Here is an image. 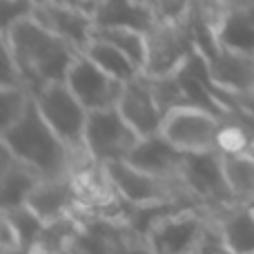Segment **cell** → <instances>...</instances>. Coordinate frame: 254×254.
I'll list each match as a JSON object with an SVG mask.
<instances>
[{"instance_id": "cell-1", "label": "cell", "mask_w": 254, "mask_h": 254, "mask_svg": "<svg viewBox=\"0 0 254 254\" xmlns=\"http://www.w3.org/2000/svg\"><path fill=\"white\" fill-rule=\"evenodd\" d=\"M2 47L13 56L31 94L47 83L65 80L74 58L80 54L74 45L49 31L34 16L4 29Z\"/></svg>"}, {"instance_id": "cell-2", "label": "cell", "mask_w": 254, "mask_h": 254, "mask_svg": "<svg viewBox=\"0 0 254 254\" xmlns=\"http://www.w3.org/2000/svg\"><path fill=\"white\" fill-rule=\"evenodd\" d=\"M0 140L13 156L38 170L45 179L69 174V147L45 121L34 98L16 123L2 127Z\"/></svg>"}, {"instance_id": "cell-3", "label": "cell", "mask_w": 254, "mask_h": 254, "mask_svg": "<svg viewBox=\"0 0 254 254\" xmlns=\"http://www.w3.org/2000/svg\"><path fill=\"white\" fill-rule=\"evenodd\" d=\"M181 181L201 207H207L212 214H221L234 205V196L228 188L221 163V154L196 152L185 154L181 163Z\"/></svg>"}, {"instance_id": "cell-4", "label": "cell", "mask_w": 254, "mask_h": 254, "mask_svg": "<svg viewBox=\"0 0 254 254\" xmlns=\"http://www.w3.org/2000/svg\"><path fill=\"white\" fill-rule=\"evenodd\" d=\"M212 216L214 214L201 205L174 207L158 216L145 237L154 254H190Z\"/></svg>"}, {"instance_id": "cell-5", "label": "cell", "mask_w": 254, "mask_h": 254, "mask_svg": "<svg viewBox=\"0 0 254 254\" xmlns=\"http://www.w3.org/2000/svg\"><path fill=\"white\" fill-rule=\"evenodd\" d=\"M34 101L40 114L45 116V121L65 140L67 147L74 149L85 145L89 110L76 98V94L71 92L65 80L47 83L45 87H40L34 94Z\"/></svg>"}, {"instance_id": "cell-6", "label": "cell", "mask_w": 254, "mask_h": 254, "mask_svg": "<svg viewBox=\"0 0 254 254\" xmlns=\"http://www.w3.org/2000/svg\"><path fill=\"white\" fill-rule=\"evenodd\" d=\"M138 138V131L123 119L119 107L89 112L85 145L103 165L110 161H125Z\"/></svg>"}, {"instance_id": "cell-7", "label": "cell", "mask_w": 254, "mask_h": 254, "mask_svg": "<svg viewBox=\"0 0 254 254\" xmlns=\"http://www.w3.org/2000/svg\"><path fill=\"white\" fill-rule=\"evenodd\" d=\"M147 58L145 76H167L183 67V63L196 52L185 22H154L147 31Z\"/></svg>"}, {"instance_id": "cell-8", "label": "cell", "mask_w": 254, "mask_h": 254, "mask_svg": "<svg viewBox=\"0 0 254 254\" xmlns=\"http://www.w3.org/2000/svg\"><path fill=\"white\" fill-rule=\"evenodd\" d=\"M221 116L201 107L183 105L167 112L161 134L185 154L214 152Z\"/></svg>"}, {"instance_id": "cell-9", "label": "cell", "mask_w": 254, "mask_h": 254, "mask_svg": "<svg viewBox=\"0 0 254 254\" xmlns=\"http://www.w3.org/2000/svg\"><path fill=\"white\" fill-rule=\"evenodd\" d=\"M65 83L69 85V89L76 94V98L89 112L116 107L121 101V94H123V87H125L123 80L107 74L85 52H80L74 58L69 71H67Z\"/></svg>"}, {"instance_id": "cell-10", "label": "cell", "mask_w": 254, "mask_h": 254, "mask_svg": "<svg viewBox=\"0 0 254 254\" xmlns=\"http://www.w3.org/2000/svg\"><path fill=\"white\" fill-rule=\"evenodd\" d=\"M116 107H119V112L123 114L127 123L138 131V136L158 134L163 127V121H165V112H163L161 103L154 96L152 85H149L145 74L127 80Z\"/></svg>"}, {"instance_id": "cell-11", "label": "cell", "mask_w": 254, "mask_h": 254, "mask_svg": "<svg viewBox=\"0 0 254 254\" xmlns=\"http://www.w3.org/2000/svg\"><path fill=\"white\" fill-rule=\"evenodd\" d=\"M34 18L40 25L47 27L49 31L71 43L78 52H85L89 40L94 38V29H96L94 16L69 7L61 0H47V2L36 4Z\"/></svg>"}, {"instance_id": "cell-12", "label": "cell", "mask_w": 254, "mask_h": 254, "mask_svg": "<svg viewBox=\"0 0 254 254\" xmlns=\"http://www.w3.org/2000/svg\"><path fill=\"white\" fill-rule=\"evenodd\" d=\"M27 205L45 221V225L58 223L76 216L78 212V194H76L74 176L63 174L54 179H43L34 194L29 196Z\"/></svg>"}, {"instance_id": "cell-13", "label": "cell", "mask_w": 254, "mask_h": 254, "mask_svg": "<svg viewBox=\"0 0 254 254\" xmlns=\"http://www.w3.org/2000/svg\"><path fill=\"white\" fill-rule=\"evenodd\" d=\"M212 80L223 92L232 96L254 94V54L237 52L228 47H216L205 58Z\"/></svg>"}, {"instance_id": "cell-14", "label": "cell", "mask_w": 254, "mask_h": 254, "mask_svg": "<svg viewBox=\"0 0 254 254\" xmlns=\"http://www.w3.org/2000/svg\"><path fill=\"white\" fill-rule=\"evenodd\" d=\"M185 152H181L176 145H172L165 136L158 131L152 136H140L138 143L129 152L125 161L149 174L163 176V179H181V163Z\"/></svg>"}, {"instance_id": "cell-15", "label": "cell", "mask_w": 254, "mask_h": 254, "mask_svg": "<svg viewBox=\"0 0 254 254\" xmlns=\"http://www.w3.org/2000/svg\"><path fill=\"white\" fill-rule=\"evenodd\" d=\"M45 176L25 161L16 158L2 145V161H0V203L2 210L27 205L29 196Z\"/></svg>"}, {"instance_id": "cell-16", "label": "cell", "mask_w": 254, "mask_h": 254, "mask_svg": "<svg viewBox=\"0 0 254 254\" xmlns=\"http://www.w3.org/2000/svg\"><path fill=\"white\" fill-rule=\"evenodd\" d=\"M216 43L221 47L254 54V9L230 0L216 27Z\"/></svg>"}, {"instance_id": "cell-17", "label": "cell", "mask_w": 254, "mask_h": 254, "mask_svg": "<svg viewBox=\"0 0 254 254\" xmlns=\"http://www.w3.org/2000/svg\"><path fill=\"white\" fill-rule=\"evenodd\" d=\"M234 254H254V198L214 214Z\"/></svg>"}, {"instance_id": "cell-18", "label": "cell", "mask_w": 254, "mask_h": 254, "mask_svg": "<svg viewBox=\"0 0 254 254\" xmlns=\"http://www.w3.org/2000/svg\"><path fill=\"white\" fill-rule=\"evenodd\" d=\"M254 143V112L252 110H232L221 116L219 136H216V152L219 154H250Z\"/></svg>"}, {"instance_id": "cell-19", "label": "cell", "mask_w": 254, "mask_h": 254, "mask_svg": "<svg viewBox=\"0 0 254 254\" xmlns=\"http://www.w3.org/2000/svg\"><path fill=\"white\" fill-rule=\"evenodd\" d=\"M94 20L98 27H134L140 31H147L156 22L140 0H101Z\"/></svg>"}, {"instance_id": "cell-20", "label": "cell", "mask_w": 254, "mask_h": 254, "mask_svg": "<svg viewBox=\"0 0 254 254\" xmlns=\"http://www.w3.org/2000/svg\"><path fill=\"white\" fill-rule=\"evenodd\" d=\"M85 54H87L98 67H103L107 74H112L114 78L123 80V83L143 74L140 67L136 65L125 52H121L119 47H114L112 43L98 38V36H94V38L89 40V45L85 47Z\"/></svg>"}, {"instance_id": "cell-21", "label": "cell", "mask_w": 254, "mask_h": 254, "mask_svg": "<svg viewBox=\"0 0 254 254\" xmlns=\"http://www.w3.org/2000/svg\"><path fill=\"white\" fill-rule=\"evenodd\" d=\"M225 181L234 203L254 198V156L252 154H221Z\"/></svg>"}, {"instance_id": "cell-22", "label": "cell", "mask_w": 254, "mask_h": 254, "mask_svg": "<svg viewBox=\"0 0 254 254\" xmlns=\"http://www.w3.org/2000/svg\"><path fill=\"white\" fill-rule=\"evenodd\" d=\"M94 36L112 43L114 47H119L121 52H125L140 67V71L145 69V58H147V38H145V31L134 29V27H98L96 25Z\"/></svg>"}, {"instance_id": "cell-23", "label": "cell", "mask_w": 254, "mask_h": 254, "mask_svg": "<svg viewBox=\"0 0 254 254\" xmlns=\"http://www.w3.org/2000/svg\"><path fill=\"white\" fill-rule=\"evenodd\" d=\"M0 98H2V127H9L27 112L34 94L27 87H2Z\"/></svg>"}, {"instance_id": "cell-24", "label": "cell", "mask_w": 254, "mask_h": 254, "mask_svg": "<svg viewBox=\"0 0 254 254\" xmlns=\"http://www.w3.org/2000/svg\"><path fill=\"white\" fill-rule=\"evenodd\" d=\"M190 254H234L223 230H221V223L216 221V216L210 219V223L205 225V230H203V234L198 237L196 246L192 248Z\"/></svg>"}, {"instance_id": "cell-25", "label": "cell", "mask_w": 254, "mask_h": 254, "mask_svg": "<svg viewBox=\"0 0 254 254\" xmlns=\"http://www.w3.org/2000/svg\"><path fill=\"white\" fill-rule=\"evenodd\" d=\"M156 22H181L194 0H143Z\"/></svg>"}, {"instance_id": "cell-26", "label": "cell", "mask_w": 254, "mask_h": 254, "mask_svg": "<svg viewBox=\"0 0 254 254\" xmlns=\"http://www.w3.org/2000/svg\"><path fill=\"white\" fill-rule=\"evenodd\" d=\"M0 2H2V31L16 25L18 20L34 16V0H0Z\"/></svg>"}, {"instance_id": "cell-27", "label": "cell", "mask_w": 254, "mask_h": 254, "mask_svg": "<svg viewBox=\"0 0 254 254\" xmlns=\"http://www.w3.org/2000/svg\"><path fill=\"white\" fill-rule=\"evenodd\" d=\"M61 2L69 4V7L74 9H80V11L89 13V16H94L98 9V4H101V0H61Z\"/></svg>"}, {"instance_id": "cell-28", "label": "cell", "mask_w": 254, "mask_h": 254, "mask_svg": "<svg viewBox=\"0 0 254 254\" xmlns=\"http://www.w3.org/2000/svg\"><path fill=\"white\" fill-rule=\"evenodd\" d=\"M34 2H36V4H40V2H47V0H34Z\"/></svg>"}, {"instance_id": "cell-29", "label": "cell", "mask_w": 254, "mask_h": 254, "mask_svg": "<svg viewBox=\"0 0 254 254\" xmlns=\"http://www.w3.org/2000/svg\"><path fill=\"white\" fill-rule=\"evenodd\" d=\"M250 154H252V156H254V143H252V147H250Z\"/></svg>"}, {"instance_id": "cell-30", "label": "cell", "mask_w": 254, "mask_h": 254, "mask_svg": "<svg viewBox=\"0 0 254 254\" xmlns=\"http://www.w3.org/2000/svg\"><path fill=\"white\" fill-rule=\"evenodd\" d=\"M140 2H143V0H140Z\"/></svg>"}]
</instances>
